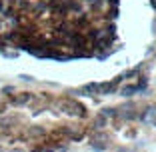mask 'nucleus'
I'll list each match as a JSON object with an SVG mask.
<instances>
[{
    "mask_svg": "<svg viewBox=\"0 0 156 152\" xmlns=\"http://www.w3.org/2000/svg\"><path fill=\"white\" fill-rule=\"evenodd\" d=\"M120 0H0V50L38 60H104L120 46Z\"/></svg>",
    "mask_w": 156,
    "mask_h": 152,
    "instance_id": "nucleus-1",
    "label": "nucleus"
},
{
    "mask_svg": "<svg viewBox=\"0 0 156 152\" xmlns=\"http://www.w3.org/2000/svg\"><path fill=\"white\" fill-rule=\"evenodd\" d=\"M90 108L72 94L6 88L0 92V152H54L86 138Z\"/></svg>",
    "mask_w": 156,
    "mask_h": 152,
    "instance_id": "nucleus-2",
    "label": "nucleus"
}]
</instances>
